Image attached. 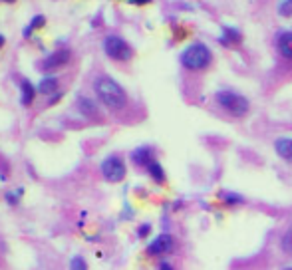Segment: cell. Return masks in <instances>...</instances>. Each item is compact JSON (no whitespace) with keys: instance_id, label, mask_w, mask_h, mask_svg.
<instances>
[{"instance_id":"obj_4","label":"cell","mask_w":292,"mask_h":270,"mask_svg":"<svg viewBox=\"0 0 292 270\" xmlns=\"http://www.w3.org/2000/svg\"><path fill=\"white\" fill-rule=\"evenodd\" d=\"M102 46H104L106 56L115 60V62H127V60L134 58V48L129 46V42H127L125 38H121V36H117V34L106 36Z\"/></svg>"},{"instance_id":"obj_19","label":"cell","mask_w":292,"mask_h":270,"mask_svg":"<svg viewBox=\"0 0 292 270\" xmlns=\"http://www.w3.org/2000/svg\"><path fill=\"white\" fill-rule=\"evenodd\" d=\"M276 12L282 18H292V0H280L276 6Z\"/></svg>"},{"instance_id":"obj_3","label":"cell","mask_w":292,"mask_h":270,"mask_svg":"<svg viewBox=\"0 0 292 270\" xmlns=\"http://www.w3.org/2000/svg\"><path fill=\"white\" fill-rule=\"evenodd\" d=\"M215 102L231 117H245L250 110V102L235 90H219L215 93Z\"/></svg>"},{"instance_id":"obj_20","label":"cell","mask_w":292,"mask_h":270,"mask_svg":"<svg viewBox=\"0 0 292 270\" xmlns=\"http://www.w3.org/2000/svg\"><path fill=\"white\" fill-rule=\"evenodd\" d=\"M70 270H88V262L82 256H74L70 260Z\"/></svg>"},{"instance_id":"obj_15","label":"cell","mask_w":292,"mask_h":270,"mask_svg":"<svg viewBox=\"0 0 292 270\" xmlns=\"http://www.w3.org/2000/svg\"><path fill=\"white\" fill-rule=\"evenodd\" d=\"M219 197H221V201L225 203L226 207H237V205H243V203H245V197H243V195L231 193V191H221Z\"/></svg>"},{"instance_id":"obj_9","label":"cell","mask_w":292,"mask_h":270,"mask_svg":"<svg viewBox=\"0 0 292 270\" xmlns=\"http://www.w3.org/2000/svg\"><path fill=\"white\" fill-rule=\"evenodd\" d=\"M274 151L280 159H284L286 163H292V137H278L274 141Z\"/></svg>"},{"instance_id":"obj_11","label":"cell","mask_w":292,"mask_h":270,"mask_svg":"<svg viewBox=\"0 0 292 270\" xmlns=\"http://www.w3.org/2000/svg\"><path fill=\"white\" fill-rule=\"evenodd\" d=\"M78 110H80V113H82L84 117H98V115H100L98 104H95L91 97H86V95L78 97Z\"/></svg>"},{"instance_id":"obj_8","label":"cell","mask_w":292,"mask_h":270,"mask_svg":"<svg viewBox=\"0 0 292 270\" xmlns=\"http://www.w3.org/2000/svg\"><path fill=\"white\" fill-rule=\"evenodd\" d=\"M276 50H278V54H280L282 58H286V60L292 62V30H286V32L278 34V38H276Z\"/></svg>"},{"instance_id":"obj_17","label":"cell","mask_w":292,"mask_h":270,"mask_svg":"<svg viewBox=\"0 0 292 270\" xmlns=\"http://www.w3.org/2000/svg\"><path fill=\"white\" fill-rule=\"evenodd\" d=\"M280 248H282L286 254H292V225L282 232V237H280Z\"/></svg>"},{"instance_id":"obj_14","label":"cell","mask_w":292,"mask_h":270,"mask_svg":"<svg viewBox=\"0 0 292 270\" xmlns=\"http://www.w3.org/2000/svg\"><path fill=\"white\" fill-rule=\"evenodd\" d=\"M147 173H149V177L155 181V183H159V185L165 183V171H163V165L159 163L157 159L147 165Z\"/></svg>"},{"instance_id":"obj_6","label":"cell","mask_w":292,"mask_h":270,"mask_svg":"<svg viewBox=\"0 0 292 270\" xmlns=\"http://www.w3.org/2000/svg\"><path fill=\"white\" fill-rule=\"evenodd\" d=\"M173 248H175V237L169 232H161L147 245L145 250L149 256H163V254H169Z\"/></svg>"},{"instance_id":"obj_7","label":"cell","mask_w":292,"mask_h":270,"mask_svg":"<svg viewBox=\"0 0 292 270\" xmlns=\"http://www.w3.org/2000/svg\"><path fill=\"white\" fill-rule=\"evenodd\" d=\"M70 56H72V52L66 50V48H62V50H56V52H52L48 58H44V62L40 64L44 72H54V70H60L62 66H66L68 62H70Z\"/></svg>"},{"instance_id":"obj_22","label":"cell","mask_w":292,"mask_h":270,"mask_svg":"<svg viewBox=\"0 0 292 270\" xmlns=\"http://www.w3.org/2000/svg\"><path fill=\"white\" fill-rule=\"evenodd\" d=\"M159 270H175V268H173V264H171V262H167V260H163V262L159 264Z\"/></svg>"},{"instance_id":"obj_12","label":"cell","mask_w":292,"mask_h":270,"mask_svg":"<svg viewBox=\"0 0 292 270\" xmlns=\"http://www.w3.org/2000/svg\"><path fill=\"white\" fill-rule=\"evenodd\" d=\"M132 161H134L135 165L147 169V165H149L151 161H155V157H153V149H151V147H139V149H135L134 153H132Z\"/></svg>"},{"instance_id":"obj_26","label":"cell","mask_w":292,"mask_h":270,"mask_svg":"<svg viewBox=\"0 0 292 270\" xmlns=\"http://www.w3.org/2000/svg\"><path fill=\"white\" fill-rule=\"evenodd\" d=\"M2 2H14V0H2Z\"/></svg>"},{"instance_id":"obj_10","label":"cell","mask_w":292,"mask_h":270,"mask_svg":"<svg viewBox=\"0 0 292 270\" xmlns=\"http://www.w3.org/2000/svg\"><path fill=\"white\" fill-rule=\"evenodd\" d=\"M241 40H243L241 30H237L235 26H223V32H221V36H219V42H221V44L237 46V44H241Z\"/></svg>"},{"instance_id":"obj_1","label":"cell","mask_w":292,"mask_h":270,"mask_svg":"<svg viewBox=\"0 0 292 270\" xmlns=\"http://www.w3.org/2000/svg\"><path fill=\"white\" fill-rule=\"evenodd\" d=\"M93 90H95L98 99L108 110L119 112V110H123L127 106V93H125V90L113 78H110V76H100L93 82Z\"/></svg>"},{"instance_id":"obj_24","label":"cell","mask_w":292,"mask_h":270,"mask_svg":"<svg viewBox=\"0 0 292 270\" xmlns=\"http://www.w3.org/2000/svg\"><path fill=\"white\" fill-rule=\"evenodd\" d=\"M2 44H4V36H0V48H2Z\"/></svg>"},{"instance_id":"obj_2","label":"cell","mask_w":292,"mask_h":270,"mask_svg":"<svg viewBox=\"0 0 292 270\" xmlns=\"http://www.w3.org/2000/svg\"><path fill=\"white\" fill-rule=\"evenodd\" d=\"M181 66L189 72H203L211 66L213 62V52L211 48L205 44V42H193L189 44L179 56Z\"/></svg>"},{"instance_id":"obj_23","label":"cell","mask_w":292,"mask_h":270,"mask_svg":"<svg viewBox=\"0 0 292 270\" xmlns=\"http://www.w3.org/2000/svg\"><path fill=\"white\" fill-rule=\"evenodd\" d=\"M129 2H132V4H139V6H141V4H149L151 0H129Z\"/></svg>"},{"instance_id":"obj_13","label":"cell","mask_w":292,"mask_h":270,"mask_svg":"<svg viewBox=\"0 0 292 270\" xmlns=\"http://www.w3.org/2000/svg\"><path fill=\"white\" fill-rule=\"evenodd\" d=\"M20 104H22L24 108H28V106H32V102H34V95H36V88L28 82V80H22V84H20Z\"/></svg>"},{"instance_id":"obj_5","label":"cell","mask_w":292,"mask_h":270,"mask_svg":"<svg viewBox=\"0 0 292 270\" xmlns=\"http://www.w3.org/2000/svg\"><path fill=\"white\" fill-rule=\"evenodd\" d=\"M100 169H102L104 179L110 181V183H119V181H123L125 179V173H127L125 163H123V159L119 157V155H110V157H106L102 161Z\"/></svg>"},{"instance_id":"obj_25","label":"cell","mask_w":292,"mask_h":270,"mask_svg":"<svg viewBox=\"0 0 292 270\" xmlns=\"http://www.w3.org/2000/svg\"><path fill=\"white\" fill-rule=\"evenodd\" d=\"M282 270H292V266H284Z\"/></svg>"},{"instance_id":"obj_21","label":"cell","mask_w":292,"mask_h":270,"mask_svg":"<svg viewBox=\"0 0 292 270\" xmlns=\"http://www.w3.org/2000/svg\"><path fill=\"white\" fill-rule=\"evenodd\" d=\"M149 232H151V226H149V225H141V228L137 230V234H139L141 239H145V237H147Z\"/></svg>"},{"instance_id":"obj_18","label":"cell","mask_w":292,"mask_h":270,"mask_svg":"<svg viewBox=\"0 0 292 270\" xmlns=\"http://www.w3.org/2000/svg\"><path fill=\"white\" fill-rule=\"evenodd\" d=\"M44 24H46V18L42 16V14H38V16H34V18H32V22H30L28 26H26V28H24L22 34L26 36V38H28V36H30V34H32L36 28H42Z\"/></svg>"},{"instance_id":"obj_16","label":"cell","mask_w":292,"mask_h":270,"mask_svg":"<svg viewBox=\"0 0 292 270\" xmlns=\"http://www.w3.org/2000/svg\"><path fill=\"white\" fill-rule=\"evenodd\" d=\"M38 91L44 93V95H52L58 91V80L56 78H44L40 84H38Z\"/></svg>"}]
</instances>
